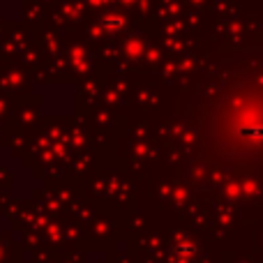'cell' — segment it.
Segmentation results:
<instances>
[{"label":"cell","mask_w":263,"mask_h":263,"mask_svg":"<svg viewBox=\"0 0 263 263\" xmlns=\"http://www.w3.org/2000/svg\"><path fill=\"white\" fill-rule=\"evenodd\" d=\"M205 141L215 157L231 162L263 155V74L231 83L217 97Z\"/></svg>","instance_id":"1"}]
</instances>
